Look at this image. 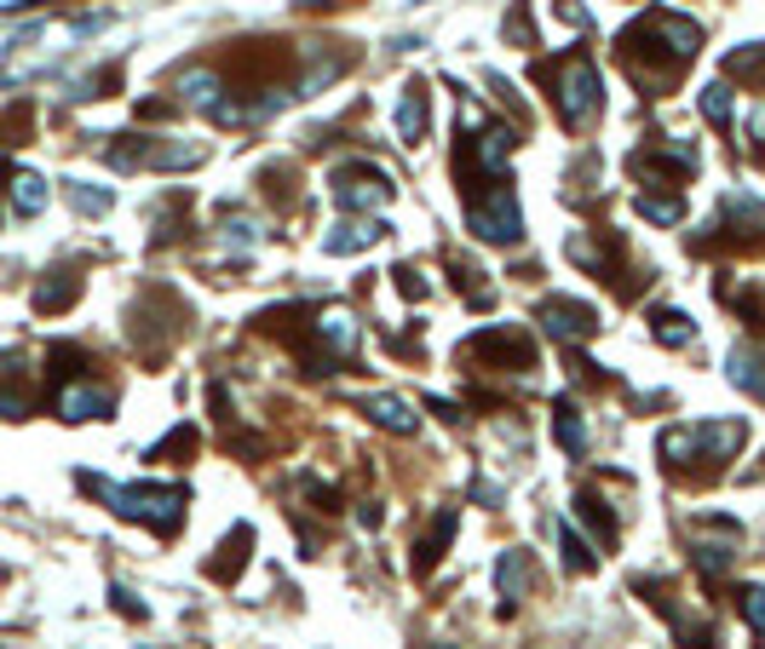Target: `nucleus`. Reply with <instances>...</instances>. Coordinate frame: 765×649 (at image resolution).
Here are the masks:
<instances>
[{
  "instance_id": "obj_18",
  "label": "nucleus",
  "mask_w": 765,
  "mask_h": 649,
  "mask_svg": "<svg viewBox=\"0 0 765 649\" xmlns=\"http://www.w3.org/2000/svg\"><path fill=\"white\" fill-rule=\"evenodd\" d=\"M656 339H662V346H691L696 328H691L685 311H656Z\"/></svg>"
},
{
  "instance_id": "obj_1",
  "label": "nucleus",
  "mask_w": 765,
  "mask_h": 649,
  "mask_svg": "<svg viewBox=\"0 0 765 649\" xmlns=\"http://www.w3.org/2000/svg\"><path fill=\"white\" fill-rule=\"evenodd\" d=\"M81 489H92L98 500H110L116 518L127 523H150L156 535H173L185 523V489H161V483H139V489H116L105 477H81Z\"/></svg>"
},
{
  "instance_id": "obj_13",
  "label": "nucleus",
  "mask_w": 765,
  "mask_h": 649,
  "mask_svg": "<svg viewBox=\"0 0 765 649\" xmlns=\"http://www.w3.org/2000/svg\"><path fill=\"white\" fill-rule=\"evenodd\" d=\"M76 288H81V282L70 277V270H52V282H41V288H36V311H41V317L63 311V304L76 299Z\"/></svg>"
},
{
  "instance_id": "obj_19",
  "label": "nucleus",
  "mask_w": 765,
  "mask_h": 649,
  "mask_svg": "<svg viewBox=\"0 0 765 649\" xmlns=\"http://www.w3.org/2000/svg\"><path fill=\"white\" fill-rule=\"evenodd\" d=\"M576 511H582V518H587V523L598 529V540H605V546L616 540V518L605 511V500H598V495H582V500H576Z\"/></svg>"
},
{
  "instance_id": "obj_22",
  "label": "nucleus",
  "mask_w": 765,
  "mask_h": 649,
  "mask_svg": "<svg viewBox=\"0 0 765 649\" xmlns=\"http://www.w3.org/2000/svg\"><path fill=\"white\" fill-rule=\"evenodd\" d=\"M725 76H754L765 87V52H731L725 58Z\"/></svg>"
},
{
  "instance_id": "obj_12",
  "label": "nucleus",
  "mask_w": 765,
  "mask_h": 649,
  "mask_svg": "<svg viewBox=\"0 0 765 649\" xmlns=\"http://www.w3.org/2000/svg\"><path fill=\"white\" fill-rule=\"evenodd\" d=\"M248 540H254V529H248V523H237V529H230V540L219 546L225 558H219V563H208V575H219V580H237V569L248 563Z\"/></svg>"
},
{
  "instance_id": "obj_24",
  "label": "nucleus",
  "mask_w": 765,
  "mask_h": 649,
  "mask_svg": "<svg viewBox=\"0 0 765 649\" xmlns=\"http://www.w3.org/2000/svg\"><path fill=\"white\" fill-rule=\"evenodd\" d=\"M23 132H29V104L0 116V144H23Z\"/></svg>"
},
{
  "instance_id": "obj_4",
  "label": "nucleus",
  "mask_w": 765,
  "mask_h": 649,
  "mask_svg": "<svg viewBox=\"0 0 765 649\" xmlns=\"http://www.w3.org/2000/svg\"><path fill=\"white\" fill-rule=\"evenodd\" d=\"M473 230L484 236V242H501V248H513L518 236H524L518 201H513V190H507L501 179L489 184V201H473Z\"/></svg>"
},
{
  "instance_id": "obj_2",
  "label": "nucleus",
  "mask_w": 765,
  "mask_h": 649,
  "mask_svg": "<svg viewBox=\"0 0 765 649\" xmlns=\"http://www.w3.org/2000/svg\"><path fill=\"white\" fill-rule=\"evenodd\" d=\"M542 81H553V98H558V116L570 132L593 127L598 121V76L582 52L558 58V63H542Z\"/></svg>"
},
{
  "instance_id": "obj_15",
  "label": "nucleus",
  "mask_w": 765,
  "mask_h": 649,
  "mask_svg": "<svg viewBox=\"0 0 765 649\" xmlns=\"http://www.w3.org/2000/svg\"><path fill=\"white\" fill-rule=\"evenodd\" d=\"M553 426H558V449L564 455H582L587 449V420L576 415V402H558V420Z\"/></svg>"
},
{
  "instance_id": "obj_7",
  "label": "nucleus",
  "mask_w": 765,
  "mask_h": 649,
  "mask_svg": "<svg viewBox=\"0 0 765 649\" xmlns=\"http://www.w3.org/2000/svg\"><path fill=\"white\" fill-rule=\"evenodd\" d=\"M110 408H116V397L105 386H63L58 391V415L63 420H105Z\"/></svg>"
},
{
  "instance_id": "obj_21",
  "label": "nucleus",
  "mask_w": 765,
  "mask_h": 649,
  "mask_svg": "<svg viewBox=\"0 0 765 649\" xmlns=\"http://www.w3.org/2000/svg\"><path fill=\"white\" fill-rule=\"evenodd\" d=\"M703 116H708L714 127H725V121H731V87H725V81H714V87L703 92Z\"/></svg>"
},
{
  "instance_id": "obj_5",
  "label": "nucleus",
  "mask_w": 765,
  "mask_h": 649,
  "mask_svg": "<svg viewBox=\"0 0 765 649\" xmlns=\"http://www.w3.org/2000/svg\"><path fill=\"white\" fill-rule=\"evenodd\" d=\"M536 322H542L553 339H564V346H576V339H593L598 311H593V304H582V299H542V304H536Z\"/></svg>"
},
{
  "instance_id": "obj_11",
  "label": "nucleus",
  "mask_w": 765,
  "mask_h": 649,
  "mask_svg": "<svg viewBox=\"0 0 765 649\" xmlns=\"http://www.w3.org/2000/svg\"><path fill=\"white\" fill-rule=\"evenodd\" d=\"M362 408H369V415H375L386 431H404V437L420 426V420H415V408H409L404 397H362Z\"/></svg>"
},
{
  "instance_id": "obj_8",
  "label": "nucleus",
  "mask_w": 765,
  "mask_h": 649,
  "mask_svg": "<svg viewBox=\"0 0 765 649\" xmlns=\"http://www.w3.org/2000/svg\"><path fill=\"white\" fill-rule=\"evenodd\" d=\"M397 139H404V144L426 139V87H404V92H397Z\"/></svg>"
},
{
  "instance_id": "obj_10",
  "label": "nucleus",
  "mask_w": 765,
  "mask_h": 649,
  "mask_svg": "<svg viewBox=\"0 0 765 649\" xmlns=\"http://www.w3.org/2000/svg\"><path fill=\"white\" fill-rule=\"evenodd\" d=\"M529 563L524 552H507L501 563H495V587H501V609H518V598H524V580H529Z\"/></svg>"
},
{
  "instance_id": "obj_14",
  "label": "nucleus",
  "mask_w": 765,
  "mask_h": 649,
  "mask_svg": "<svg viewBox=\"0 0 765 649\" xmlns=\"http://www.w3.org/2000/svg\"><path fill=\"white\" fill-rule=\"evenodd\" d=\"M369 242H380V224L375 219H357V224H340L328 236V253H362Z\"/></svg>"
},
{
  "instance_id": "obj_20",
  "label": "nucleus",
  "mask_w": 765,
  "mask_h": 649,
  "mask_svg": "<svg viewBox=\"0 0 765 649\" xmlns=\"http://www.w3.org/2000/svg\"><path fill=\"white\" fill-rule=\"evenodd\" d=\"M110 190H92V184H70V208L76 213H87V219H98V213H110Z\"/></svg>"
},
{
  "instance_id": "obj_25",
  "label": "nucleus",
  "mask_w": 765,
  "mask_h": 649,
  "mask_svg": "<svg viewBox=\"0 0 765 649\" xmlns=\"http://www.w3.org/2000/svg\"><path fill=\"white\" fill-rule=\"evenodd\" d=\"M639 213H645V219H656V224H679V213H685V208H679V201H656V196H639Z\"/></svg>"
},
{
  "instance_id": "obj_17",
  "label": "nucleus",
  "mask_w": 765,
  "mask_h": 649,
  "mask_svg": "<svg viewBox=\"0 0 765 649\" xmlns=\"http://www.w3.org/2000/svg\"><path fill=\"white\" fill-rule=\"evenodd\" d=\"M12 201H18L23 219L41 213V208H47V179H41V173H18V179H12Z\"/></svg>"
},
{
  "instance_id": "obj_6",
  "label": "nucleus",
  "mask_w": 765,
  "mask_h": 649,
  "mask_svg": "<svg viewBox=\"0 0 765 649\" xmlns=\"http://www.w3.org/2000/svg\"><path fill=\"white\" fill-rule=\"evenodd\" d=\"M335 196H340V208H386L391 184H386V173H375V167H340Z\"/></svg>"
},
{
  "instance_id": "obj_9",
  "label": "nucleus",
  "mask_w": 765,
  "mask_h": 649,
  "mask_svg": "<svg viewBox=\"0 0 765 649\" xmlns=\"http://www.w3.org/2000/svg\"><path fill=\"white\" fill-rule=\"evenodd\" d=\"M731 386H737V391H748V397H759L765 402V357L754 351V346H737V351H731Z\"/></svg>"
},
{
  "instance_id": "obj_3",
  "label": "nucleus",
  "mask_w": 765,
  "mask_h": 649,
  "mask_svg": "<svg viewBox=\"0 0 765 649\" xmlns=\"http://www.w3.org/2000/svg\"><path fill=\"white\" fill-rule=\"evenodd\" d=\"M743 426L731 420V426H685V431H668L662 437V455H668V471L679 466H703V460H719L725 466V455H737L743 449Z\"/></svg>"
},
{
  "instance_id": "obj_23",
  "label": "nucleus",
  "mask_w": 765,
  "mask_h": 649,
  "mask_svg": "<svg viewBox=\"0 0 765 649\" xmlns=\"http://www.w3.org/2000/svg\"><path fill=\"white\" fill-rule=\"evenodd\" d=\"M737 609H743V621H748L754 632H765V587H743Z\"/></svg>"
},
{
  "instance_id": "obj_16",
  "label": "nucleus",
  "mask_w": 765,
  "mask_h": 649,
  "mask_svg": "<svg viewBox=\"0 0 765 649\" xmlns=\"http://www.w3.org/2000/svg\"><path fill=\"white\" fill-rule=\"evenodd\" d=\"M449 535H455V511H444V518L431 523V535H426V540L415 546V552H420V558H415V569H420V575H426L431 563H438V552H444V546H449Z\"/></svg>"
}]
</instances>
